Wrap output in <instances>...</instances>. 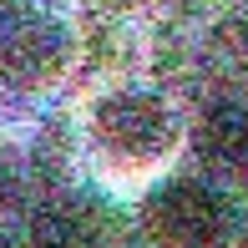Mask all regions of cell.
<instances>
[{"instance_id": "3957f363", "label": "cell", "mask_w": 248, "mask_h": 248, "mask_svg": "<svg viewBox=\"0 0 248 248\" xmlns=\"http://www.w3.org/2000/svg\"><path fill=\"white\" fill-rule=\"evenodd\" d=\"M137 223L147 248H223L233 233L228 198L208 177H162L142 198Z\"/></svg>"}, {"instance_id": "6da1fadb", "label": "cell", "mask_w": 248, "mask_h": 248, "mask_svg": "<svg viewBox=\"0 0 248 248\" xmlns=\"http://www.w3.org/2000/svg\"><path fill=\"white\" fill-rule=\"evenodd\" d=\"M183 122L157 86H107L86 107V142L117 172H152L177 152Z\"/></svg>"}, {"instance_id": "5b68a950", "label": "cell", "mask_w": 248, "mask_h": 248, "mask_svg": "<svg viewBox=\"0 0 248 248\" xmlns=\"http://www.w3.org/2000/svg\"><path fill=\"white\" fill-rule=\"evenodd\" d=\"M193 147L213 177L248 183V101L243 96H218L202 107L193 127Z\"/></svg>"}, {"instance_id": "8992f818", "label": "cell", "mask_w": 248, "mask_h": 248, "mask_svg": "<svg viewBox=\"0 0 248 248\" xmlns=\"http://www.w3.org/2000/svg\"><path fill=\"white\" fill-rule=\"evenodd\" d=\"M0 248H20V238H16L10 228H5V223H0Z\"/></svg>"}, {"instance_id": "277c9868", "label": "cell", "mask_w": 248, "mask_h": 248, "mask_svg": "<svg viewBox=\"0 0 248 248\" xmlns=\"http://www.w3.org/2000/svg\"><path fill=\"white\" fill-rule=\"evenodd\" d=\"M111 218L86 193H46L26 218L20 248H111Z\"/></svg>"}, {"instance_id": "7a4b0ae2", "label": "cell", "mask_w": 248, "mask_h": 248, "mask_svg": "<svg viewBox=\"0 0 248 248\" xmlns=\"http://www.w3.org/2000/svg\"><path fill=\"white\" fill-rule=\"evenodd\" d=\"M76 56L66 16L46 0H0V86L51 92Z\"/></svg>"}, {"instance_id": "52a82bcc", "label": "cell", "mask_w": 248, "mask_h": 248, "mask_svg": "<svg viewBox=\"0 0 248 248\" xmlns=\"http://www.w3.org/2000/svg\"><path fill=\"white\" fill-rule=\"evenodd\" d=\"M238 46H243V61H248V16H243V31H238Z\"/></svg>"}]
</instances>
